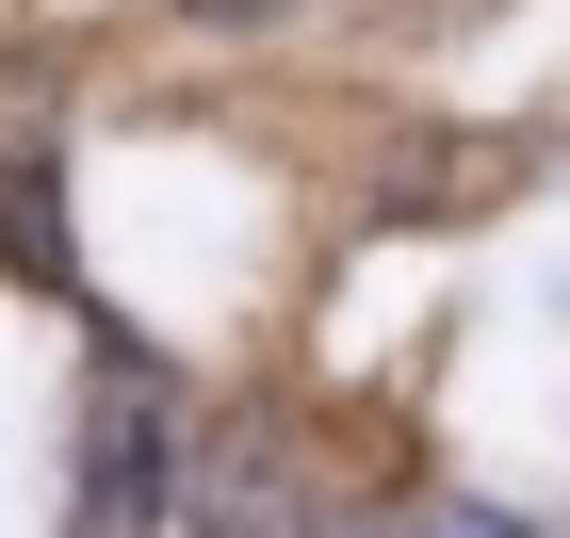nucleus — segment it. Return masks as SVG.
I'll return each instance as SVG.
<instances>
[{
    "label": "nucleus",
    "instance_id": "f257e3e1",
    "mask_svg": "<svg viewBox=\"0 0 570 538\" xmlns=\"http://www.w3.org/2000/svg\"><path fill=\"white\" fill-rule=\"evenodd\" d=\"M82 522H98V538L164 522V392H147V359L98 392V424H82Z\"/></svg>",
    "mask_w": 570,
    "mask_h": 538
},
{
    "label": "nucleus",
    "instance_id": "20e7f679",
    "mask_svg": "<svg viewBox=\"0 0 570 538\" xmlns=\"http://www.w3.org/2000/svg\"><path fill=\"white\" fill-rule=\"evenodd\" d=\"M424 538H522V522H473V506H456V522H424Z\"/></svg>",
    "mask_w": 570,
    "mask_h": 538
},
{
    "label": "nucleus",
    "instance_id": "7ed1b4c3",
    "mask_svg": "<svg viewBox=\"0 0 570 538\" xmlns=\"http://www.w3.org/2000/svg\"><path fill=\"white\" fill-rule=\"evenodd\" d=\"M196 17H213V33H262V17H294V0H196Z\"/></svg>",
    "mask_w": 570,
    "mask_h": 538
},
{
    "label": "nucleus",
    "instance_id": "f03ea898",
    "mask_svg": "<svg viewBox=\"0 0 570 538\" xmlns=\"http://www.w3.org/2000/svg\"><path fill=\"white\" fill-rule=\"evenodd\" d=\"M456 196H489V147H424V164L392 179V213H456Z\"/></svg>",
    "mask_w": 570,
    "mask_h": 538
}]
</instances>
